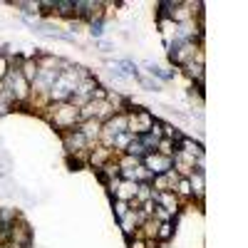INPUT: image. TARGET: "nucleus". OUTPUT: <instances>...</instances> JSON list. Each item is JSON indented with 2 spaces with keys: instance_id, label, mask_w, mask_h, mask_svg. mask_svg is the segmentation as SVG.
Instances as JSON below:
<instances>
[{
  "instance_id": "1a4fd4ad",
  "label": "nucleus",
  "mask_w": 248,
  "mask_h": 248,
  "mask_svg": "<svg viewBox=\"0 0 248 248\" xmlns=\"http://www.w3.org/2000/svg\"><path fill=\"white\" fill-rule=\"evenodd\" d=\"M152 199H156L159 203H164V209H167L169 214H176V199H174V194L171 191H164V194H152Z\"/></svg>"
},
{
  "instance_id": "7ed1b4c3",
  "label": "nucleus",
  "mask_w": 248,
  "mask_h": 248,
  "mask_svg": "<svg viewBox=\"0 0 248 248\" xmlns=\"http://www.w3.org/2000/svg\"><path fill=\"white\" fill-rule=\"evenodd\" d=\"M152 127H154V119H152L149 112H144V109H139V112H134L132 117H127V129H129L134 137L147 134Z\"/></svg>"
},
{
  "instance_id": "0eeeda50",
  "label": "nucleus",
  "mask_w": 248,
  "mask_h": 248,
  "mask_svg": "<svg viewBox=\"0 0 248 248\" xmlns=\"http://www.w3.org/2000/svg\"><path fill=\"white\" fill-rule=\"evenodd\" d=\"M85 144H87V139L82 137L79 132H67V134H65V147H67L70 152H79V149H85Z\"/></svg>"
},
{
  "instance_id": "6e6552de",
  "label": "nucleus",
  "mask_w": 248,
  "mask_h": 248,
  "mask_svg": "<svg viewBox=\"0 0 248 248\" xmlns=\"http://www.w3.org/2000/svg\"><path fill=\"white\" fill-rule=\"evenodd\" d=\"M99 129H102V122H99V119H85V124H82L77 132L85 137V139H92V137L99 134Z\"/></svg>"
},
{
  "instance_id": "2eb2a0df",
  "label": "nucleus",
  "mask_w": 248,
  "mask_h": 248,
  "mask_svg": "<svg viewBox=\"0 0 248 248\" xmlns=\"http://www.w3.org/2000/svg\"><path fill=\"white\" fill-rule=\"evenodd\" d=\"M174 189H176L179 194H184V196H186V194H191V186H189V179H179V181H176V186H174Z\"/></svg>"
},
{
  "instance_id": "a211bd4d",
  "label": "nucleus",
  "mask_w": 248,
  "mask_h": 248,
  "mask_svg": "<svg viewBox=\"0 0 248 248\" xmlns=\"http://www.w3.org/2000/svg\"><path fill=\"white\" fill-rule=\"evenodd\" d=\"M67 164H70L72 169H79V167H82V161H79V159H72V156L67 159Z\"/></svg>"
},
{
  "instance_id": "9b49d317",
  "label": "nucleus",
  "mask_w": 248,
  "mask_h": 248,
  "mask_svg": "<svg viewBox=\"0 0 248 248\" xmlns=\"http://www.w3.org/2000/svg\"><path fill=\"white\" fill-rule=\"evenodd\" d=\"M55 8H57L60 15H72L75 13V3H72V0H57Z\"/></svg>"
},
{
  "instance_id": "f03ea898",
  "label": "nucleus",
  "mask_w": 248,
  "mask_h": 248,
  "mask_svg": "<svg viewBox=\"0 0 248 248\" xmlns=\"http://www.w3.org/2000/svg\"><path fill=\"white\" fill-rule=\"evenodd\" d=\"M50 109H55L52 122H55V127H60V129L75 127V122L79 119V109L72 107V105H67V102H60V105H55V107H50Z\"/></svg>"
},
{
  "instance_id": "6ab92c4d",
  "label": "nucleus",
  "mask_w": 248,
  "mask_h": 248,
  "mask_svg": "<svg viewBox=\"0 0 248 248\" xmlns=\"http://www.w3.org/2000/svg\"><path fill=\"white\" fill-rule=\"evenodd\" d=\"M129 248H147V243H144V241H132Z\"/></svg>"
},
{
  "instance_id": "f8f14e48",
  "label": "nucleus",
  "mask_w": 248,
  "mask_h": 248,
  "mask_svg": "<svg viewBox=\"0 0 248 248\" xmlns=\"http://www.w3.org/2000/svg\"><path fill=\"white\" fill-rule=\"evenodd\" d=\"M156 147H159V154L161 156H171V147H174V144H171V139H159V144H156Z\"/></svg>"
},
{
  "instance_id": "f3484780",
  "label": "nucleus",
  "mask_w": 248,
  "mask_h": 248,
  "mask_svg": "<svg viewBox=\"0 0 248 248\" xmlns=\"http://www.w3.org/2000/svg\"><path fill=\"white\" fill-rule=\"evenodd\" d=\"M94 37H99L102 35V23H99V20H97V23H92V30H90Z\"/></svg>"
},
{
  "instance_id": "9d476101",
  "label": "nucleus",
  "mask_w": 248,
  "mask_h": 248,
  "mask_svg": "<svg viewBox=\"0 0 248 248\" xmlns=\"http://www.w3.org/2000/svg\"><path fill=\"white\" fill-rule=\"evenodd\" d=\"M137 218H139V214L137 211H127L119 221H122V229H124V233H132V229L137 226Z\"/></svg>"
},
{
  "instance_id": "39448f33",
  "label": "nucleus",
  "mask_w": 248,
  "mask_h": 248,
  "mask_svg": "<svg viewBox=\"0 0 248 248\" xmlns=\"http://www.w3.org/2000/svg\"><path fill=\"white\" fill-rule=\"evenodd\" d=\"M171 156H161V154H147V167H149V171L152 174H167V171H171Z\"/></svg>"
},
{
  "instance_id": "dca6fc26",
  "label": "nucleus",
  "mask_w": 248,
  "mask_h": 248,
  "mask_svg": "<svg viewBox=\"0 0 248 248\" xmlns=\"http://www.w3.org/2000/svg\"><path fill=\"white\" fill-rule=\"evenodd\" d=\"M127 211H129V209H127V201H117V216L122 218Z\"/></svg>"
},
{
  "instance_id": "20e7f679",
  "label": "nucleus",
  "mask_w": 248,
  "mask_h": 248,
  "mask_svg": "<svg viewBox=\"0 0 248 248\" xmlns=\"http://www.w3.org/2000/svg\"><path fill=\"white\" fill-rule=\"evenodd\" d=\"M124 129H127V117H124V114H119V117H112V119L105 124V127L99 129V134L105 137L107 147H112V144H114V139H117V137H119Z\"/></svg>"
},
{
  "instance_id": "423d86ee",
  "label": "nucleus",
  "mask_w": 248,
  "mask_h": 248,
  "mask_svg": "<svg viewBox=\"0 0 248 248\" xmlns=\"http://www.w3.org/2000/svg\"><path fill=\"white\" fill-rule=\"evenodd\" d=\"M114 194H117V201H129V199H134V194H137V181H122V184H114V189H112Z\"/></svg>"
},
{
  "instance_id": "ddd939ff",
  "label": "nucleus",
  "mask_w": 248,
  "mask_h": 248,
  "mask_svg": "<svg viewBox=\"0 0 248 248\" xmlns=\"http://www.w3.org/2000/svg\"><path fill=\"white\" fill-rule=\"evenodd\" d=\"M10 107H13V99H10V94L0 90V114H5Z\"/></svg>"
},
{
  "instance_id": "f257e3e1",
  "label": "nucleus",
  "mask_w": 248,
  "mask_h": 248,
  "mask_svg": "<svg viewBox=\"0 0 248 248\" xmlns=\"http://www.w3.org/2000/svg\"><path fill=\"white\" fill-rule=\"evenodd\" d=\"M3 92L10 94L13 102H23L30 92V82L23 77L20 67H8L5 77H3Z\"/></svg>"
},
{
  "instance_id": "4468645a",
  "label": "nucleus",
  "mask_w": 248,
  "mask_h": 248,
  "mask_svg": "<svg viewBox=\"0 0 248 248\" xmlns=\"http://www.w3.org/2000/svg\"><path fill=\"white\" fill-rule=\"evenodd\" d=\"M171 229H174V226H171V223H161V226H159V229H156V236H159L161 241H167V238L171 236Z\"/></svg>"
}]
</instances>
